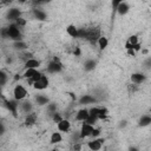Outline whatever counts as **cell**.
Instances as JSON below:
<instances>
[{
  "label": "cell",
  "mask_w": 151,
  "mask_h": 151,
  "mask_svg": "<svg viewBox=\"0 0 151 151\" xmlns=\"http://www.w3.org/2000/svg\"><path fill=\"white\" fill-rule=\"evenodd\" d=\"M40 66H41V61L34 57L27 59L24 63V68H39Z\"/></svg>",
  "instance_id": "cell-12"
},
{
  "label": "cell",
  "mask_w": 151,
  "mask_h": 151,
  "mask_svg": "<svg viewBox=\"0 0 151 151\" xmlns=\"http://www.w3.org/2000/svg\"><path fill=\"white\" fill-rule=\"evenodd\" d=\"M12 2V0H1V6H6V5H9Z\"/></svg>",
  "instance_id": "cell-36"
},
{
  "label": "cell",
  "mask_w": 151,
  "mask_h": 151,
  "mask_svg": "<svg viewBox=\"0 0 151 151\" xmlns=\"http://www.w3.org/2000/svg\"><path fill=\"white\" fill-rule=\"evenodd\" d=\"M33 15L38 20H46V13L40 8H34L33 9Z\"/></svg>",
  "instance_id": "cell-22"
},
{
  "label": "cell",
  "mask_w": 151,
  "mask_h": 151,
  "mask_svg": "<svg viewBox=\"0 0 151 151\" xmlns=\"http://www.w3.org/2000/svg\"><path fill=\"white\" fill-rule=\"evenodd\" d=\"M63 132H60L59 130L54 131L51 133V137H50V143L51 144H59L63 142Z\"/></svg>",
  "instance_id": "cell-18"
},
{
  "label": "cell",
  "mask_w": 151,
  "mask_h": 151,
  "mask_svg": "<svg viewBox=\"0 0 151 151\" xmlns=\"http://www.w3.org/2000/svg\"><path fill=\"white\" fill-rule=\"evenodd\" d=\"M14 22H15L20 28H22V27H25V26L27 25V20H26L25 18H22V17H19Z\"/></svg>",
  "instance_id": "cell-29"
},
{
  "label": "cell",
  "mask_w": 151,
  "mask_h": 151,
  "mask_svg": "<svg viewBox=\"0 0 151 151\" xmlns=\"http://www.w3.org/2000/svg\"><path fill=\"white\" fill-rule=\"evenodd\" d=\"M46 111L50 116H52L54 112H57V104L55 103H48L46 105Z\"/></svg>",
  "instance_id": "cell-28"
},
{
  "label": "cell",
  "mask_w": 151,
  "mask_h": 151,
  "mask_svg": "<svg viewBox=\"0 0 151 151\" xmlns=\"http://www.w3.org/2000/svg\"><path fill=\"white\" fill-rule=\"evenodd\" d=\"M114 11L117 12V14H119V15H125V14H127L129 13V11H130V5L127 4V1H123V2H120L116 8H114Z\"/></svg>",
  "instance_id": "cell-16"
},
{
  "label": "cell",
  "mask_w": 151,
  "mask_h": 151,
  "mask_svg": "<svg viewBox=\"0 0 151 151\" xmlns=\"http://www.w3.org/2000/svg\"><path fill=\"white\" fill-rule=\"evenodd\" d=\"M71 129H72V124H71V122H70L68 119H66V118H63L59 123H57V130H59V131L63 132V133L70 132Z\"/></svg>",
  "instance_id": "cell-10"
},
{
  "label": "cell",
  "mask_w": 151,
  "mask_h": 151,
  "mask_svg": "<svg viewBox=\"0 0 151 151\" xmlns=\"http://www.w3.org/2000/svg\"><path fill=\"white\" fill-rule=\"evenodd\" d=\"M100 133H101V131H100V129H98V127H94V130H93V132H92V138H97V137H100Z\"/></svg>",
  "instance_id": "cell-32"
},
{
  "label": "cell",
  "mask_w": 151,
  "mask_h": 151,
  "mask_svg": "<svg viewBox=\"0 0 151 151\" xmlns=\"http://www.w3.org/2000/svg\"><path fill=\"white\" fill-rule=\"evenodd\" d=\"M139 90V85L138 84H134V83H130V84H127V92L130 93V94H133V93H136L137 91Z\"/></svg>",
  "instance_id": "cell-27"
},
{
  "label": "cell",
  "mask_w": 151,
  "mask_h": 151,
  "mask_svg": "<svg viewBox=\"0 0 151 151\" xmlns=\"http://www.w3.org/2000/svg\"><path fill=\"white\" fill-rule=\"evenodd\" d=\"M38 123V113L32 111L27 114H25V118H24V125L26 127H32L34 126L35 124Z\"/></svg>",
  "instance_id": "cell-7"
},
{
  "label": "cell",
  "mask_w": 151,
  "mask_h": 151,
  "mask_svg": "<svg viewBox=\"0 0 151 151\" xmlns=\"http://www.w3.org/2000/svg\"><path fill=\"white\" fill-rule=\"evenodd\" d=\"M12 47L14 51L17 52H22V51H26L28 48V45L21 39V40H15V41H12Z\"/></svg>",
  "instance_id": "cell-17"
},
{
  "label": "cell",
  "mask_w": 151,
  "mask_h": 151,
  "mask_svg": "<svg viewBox=\"0 0 151 151\" xmlns=\"http://www.w3.org/2000/svg\"><path fill=\"white\" fill-rule=\"evenodd\" d=\"M97 46L99 47V50L100 51H104L107 46H109V39H107V37H105V35H100L99 38H98V40H97Z\"/></svg>",
  "instance_id": "cell-20"
},
{
  "label": "cell",
  "mask_w": 151,
  "mask_h": 151,
  "mask_svg": "<svg viewBox=\"0 0 151 151\" xmlns=\"http://www.w3.org/2000/svg\"><path fill=\"white\" fill-rule=\"evenodd\" d=\"M17 1H18V4H20V5H24V4L27 2V0H17Z\"/></svg>",
  "instance_id": "cell-37"
},
{
  "label": "cell",
  "mask_w": 151,
  "mask_h": 151,
  "mask_svg": "<svg viewBox=\"0 0 151 151\" xmlns=\"http://www.w3.org/2000/svg\"><path fill=\"white\" fill-rule=\"evenodd\" d=\"M130 80L132 83H134V84L140 85L142 83H144L146 80V76L144 73H142V72H134V73H132L130 76Z\"/></svg>",
  "instance_id": "cell-15"
},
{
  "label": "cell",
  "mask_w": 151,
  "mask_h": 151,
  "mask_svg": "<svg viewBox=\"0 0 151 151\" xmlns=\"http://www.w3.org/2000/svg\"><path fill=\"white\" fill-rule=\"evenodd\" d=\"M12 94H13V98L18 101H21V100H25L27 99L28 97V91L26 88V86L24 84H15L14 87H13V91H12Z\"/></svg>",
  "instance_id": "cell-2"
},
{
  "label": "cell",
  "mask_w": 151,
  "mask_h": 151,
  "mask_svg": "<svg viewBox=\"0 0 151 151\" xmlns=\"http://www.w3.org/2000/svg\"><path fill=\"white\" fill-rule=\"evenodd\" d=\"M34 103L28 100V99H25V100H21L19 101V111L24 114H27L32 111H34Z\"/></svg>",
  "instance_id": "cell-6"
},
{
  "label": "cell",
  "mask_w": 151,
  "mask_h": 151,
  "mask_svg": "<svg viewBox=\"0 0 151 151\" xmlns=\"http://www.w3.org/2000/svg\"><path fill=\"white\" fill-rule=\"evenodd\" d=\"M138 123H139V126H142V127L149 126V125L151 124V113H150V114H143V116L139 118Z\"/></svg>",
  "instance_id": "cell-21"
},
{
  "label": "cell",
  "mask_w": 151,
  "mask_h": 151,
  "mask_svg": "<svg viewBox=\"0 0 151 151\" xmlns=\"http://www.w3.org/2000/svg\"><path fill=\"white\" fill-rule=\"evenodd\" d=\"M96 125H92V124H88L86 122L81 123L80 125V130H79V138L80 139H85V138H88L92 136V132L94 130Z\"/></svg>",
  "instance_id": "cell-4"
},
{
  "label": "cell",
  "mask_w": 151,
  "mask_h": 151,
  "mask_svg": "<svg viewBox=\"0 0 151 151\" xmlns=\"http://www.w3.org/2000/svg\"><path fill=\"white\" fill-rule=\"evenodd\" d=\"M52 0H31V2L34 5V6H41V5H45V4H48L51 2Z\"/></svg>",
  "instance_id": "cell-31"
},
{
  "label": "cell",
  "mask_w": 151,
  "mask_h": 151,
  "mask_svg": "<svg viewBox=\"0 0 151 151\" xmlns=\"http://www.w3.org/2000/svg\"><path fill=\"white\" fill-rule=\"evenodd\" d=\"M150 113H151V109H150Z\"/></svg>",
  "instance_id": "cell-38"
},
{
  "label": "cell",
  "mask_w": 151,
  "mask_h": 151,
  "mask_svg": "<svg viewBox=\"0 0 151 151\" xmlns=\"http://www.w3.org/2000/svg\"><path fill=\"white\" fill-rule=\"evenodd\" d=\"M48 85H50V79H48L47 74L42 73V74L40 76V78L34 81V84H33L32 87H33L34 90H37V91H45V90L48 87Z\"/></svg>",
  "instance_id": "cell-3"
},
{
  "label": "cell",
  "mask_w": 151,
  "mask_h": 151,
  "mask_svg": "<svg viewBox=\"0 0 151 151\" xmlns=\"http://www.w3.org/2000/svg\"><path fill=\"white\" fill-rule=\"evenodd\" d=\"M107 116H109V110H107L106 107H104V106L99 107V112H98V119H99V120H105V119L107 118Z\"/></svg>",
  "instance_id": "cell-23"
},
{
  "label": "cell",
  "mask_w": 151,
  "mask_h": 151,
  "mask_svg": "<svg viewBox=\"0 0 151 151\" xmlns=\"http://www.w3.org/2000/svg\"><path fill=\"white\" fill-rule=\"evenodd\" d=\"M137 44H139V38H138V35L132 34V35H130V37L126 39V41H125V44H124V48H125V50H126V48H133V50H134V46H136Z\"/></svg>",
  "instance_id": "cell-14"
},
{
  "label": "cell",
  "mask_w": 151,
  "mask_h": 151,
  "mask_svg": "<svg viewBox=\"0 0 151 151\" xmlns=\"http://www.w3.org/2000/svg\"><path fill=\"white\" fill-rule=\"evenodd\" d=\"M61 70H63V64H61L59 58H53L47 66L48 73H59Z\"/></svg>",
  "instance_id": "cell-5"
},
{
  "label": "cell",
  "mask_w": 151,
  "mask_h": 151,
  "mask_svg": "<svg viewBox=\"0 0 151 151\" xmlns=\"http://www.w3.org/2000/svg\"><path fill=\"white\" fill-rule=\"evenodd\" d=\"M125 51H126V54L130 55V57H136V54H137V52L133 48H126Z\"/></svg>",
  "instance_id": "cell-33"
},
{
  "label": "cell",
  "mask_w": 151,
  "mask_h": 151,
  "mask_svg": "<svg viewBox=\"0 0 151 151\" xmlns=\"http://www.w3.org/2000/svg\"><path fill=\"white\" fill-rule=\"evenodd\" d=\"M123 1H127V0H112V7H113V9H114L120 2H123Z\"/></svg>",
  "instance_id": "cell-35"
},
{
  "label": "cell",
  "mask_w": 151,
  "mask_h": 151,
  "mask_svg": "<svg viewBox=\"0 0 151 151\" xmlns=\"http://www.w3.org/2000/svg\"><path fill=\"white\" fill-rule=\"evenodd\" d=\"M19 17H21V11H20L18 7H11V8L7 9L6 18H7L11 22H14Z\"/></svg>",
  "instance_id": "cell-11"
},
{
  "label": "cell",
  "mask_w": 151,
  "mask_h": 151,
  "mask_svg": "<svg viewBox=\"0 0 151 151\" xmlns=\"http://www.w3.org/2000/svg\"><path fill=\"white\" fill-rule=\"evenodd\" d=\"M51 118H52V120H53V122L57 124V123H59V122H60V120H61L64 117H63V116H61V114H60V113L57 111V112H54V113L51 116Z\"/></svg>",
  "instance_id": "cell-30"
},
{
  "label": "cell",
  "mask_w": 151,
  "mask_h": 151,
  "mask_svg": "<svg viewBox=\"0 0 151 151\" xmlns=\"http://www.w3.org/2000/svg\"><path fill=\"white\" fill-rule=\"evenodd\" d=\"M84 67H85L86 71H92L96 67V61L93 59H87L84 63Z\"/></svg>",
  "instance_id": "cell-26"
},
{
  "label": "cell",
  "mask_w": 151,
  "mask_h": 151,
  "mask_svg": "<svg viewBox=\"0 0 151 151\" xmlns=\"http://www.w3.org/2000/svg\"><path fill=\"white\" fill-rule=\"evenodd\" d=\"M104 142H105L104 138L97 137V138H93V139L88 140V142L86 143V146H87L90 150H92V151H98V150H100V149L103 147V143H104Z\"/></svg>",
  "instance_id": "cell-8"
},
{
  "label": "cell",
  "mask_w": 151,
  "mask_h": 151,
  "mask_svg": "<svg viewBox=\"0 0 151 151\" xmlns=\"http://www.w3.org/2000/svg\"><path fill=\"white\" fill-rule=\"evenodd\" d=\"M73 54L76 55V57H80L81 55V50H80V47H76L74 50H73Z\"/></svg>",
  "instance_id": "cell-34"
},
{
  "label": "cell",
  "mask_w": 151,
  "mask_h": 151,
  "mask_svg": "<svg viewBox=\"0 0 151 151\" xmlns=\"http://www.w3.org/2000/svg\"><path fill=\"white\" fill-rule=\"evenodd\" d=\"M1 34H2L4 39H9L11 41H15V40H21L22 39L21 28L15 22H9V25L7 27H4L2 31H1Z\"/></svg>",
  "instance_id": "cell-1"
},
{
  "label": "cell",
  "mask_w": 151,
  "mask_h": 151,
  "mask_svg": "<svg viewBox=\"0 0 151 151\" xmlns=\"http://www.w3.org/2000/svg\"><path fill=\"white\" fill-rule=\"evenodd\" d=\"M8 79H9L8 73H7L5 70H1V71H0V84H1V86H5Z\"/></svg>",
  "instance_id": "cell-25"
},
{
  "label": "cell",
  "mask_w": 151,
  "mask_h": 151,
  "mask_svg": "<svg viewBox=\"0 0 151 151\" xmlns=\"http://www.w3.org/2000/svg\"><path fill=\"white\" fill-rule=\"evenodd\" d=\"M34 103L39 106H44V105H47L50 103V99L45 94H37L34 97Z\"/></svg>",
  "instance_id": "cell-19"
},
{
  "label": "cell",
  "mask_w": 151,
  "mask_h": 151,
  "mask_svg": "<svg viewBox=\"0 0 151 151\" xmlns=\"http://www.w3.org/2000/svg\"><path fill=\"white\" fill-rule=\"evenodd\" d=\"M94 101V97H92V96H90V94H85V96H83L80 99H79V103L80 104H84V105H86V104H92Z\"/></svg>",
  "instance_id": "cell-24"
},
{
  "label": "cell",
  "mask_w": 151,
  "mask_h": 151,
  "mask_svg": "<svg viewBox=\"0 0 151 151\" xmlns=\"http://www.w3.org/2000/svg\"><path fill=\"white\" fill-rule=\"evenodd\" d=\"M79 31H80V28H78L73 24H70V25L66 26V33H67V35L71 37V38H73V39H78L79 38Z\"/></svg>",
  "instance_id": "cell-13"
},
{
  "label": "cell",
  "mask_w": 151,
  "mask_h": 151,
  "mask_svg": "<svg viewBox=\"0 0 151 151\" xmlns=\"http://www.w3.org/2000/svg\"><path fill=\"white\" fill-rule=\"evenodd\" d=\"M90 117V109H86V107H83V109H79L77 112H76V116H74V119L77 122H80V123H84L87 120V118Z\"/></svg>",
  "instance_id": "cell-9"
}]
</instances>
